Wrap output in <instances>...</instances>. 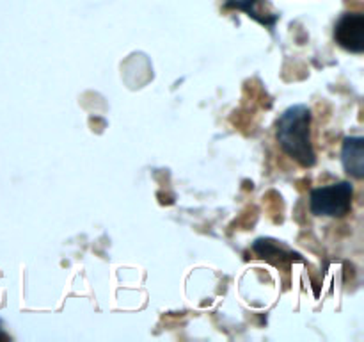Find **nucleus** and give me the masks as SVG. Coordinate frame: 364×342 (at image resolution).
<instances>
[{
  "label": "nucleus",
  "mask_w": 364,
  "mask_h": 342,
  "mask_svg": "<svg viewBox=\"0 0 364 342\" xmlns=\"http://www.w3.org/2000/svg\"><path fill=\"white\" fill-rule=\"evenodd\" d=\"M276 139L281 150L301 166L313 167L316 153L311 142V110L308 105H291L276 123Z\"/></svg>",
  "instance_id": "f257e3e1"
},
{
  "label": "nucleus",
  "mask_w": 364,
  "mask_h": 342,
  "mask_svg": "<svg viewBox=\"0 0 364 342\" xmlns=\"http://www.w3.org/2000/svg\"><path fill=\"white\" fill-rule=\"evenodd\" d=\"M354 187L350 182L343 180L338 184L323 185L313 189L309 195V210L315 216L345 217L352 210Z\"/></svg>",
  "instance_id": "f03ea898"
},
{
  "label": "nucleus",
  "mask_w": 364,
  "mask_h": 342,
  "mask_svg": "<svg viewBox=\"0 0 364 342\" xmlns=\"http://www.w3.org/2000/svg\"><path fill=\"white\" fill-rule=\"evenodd\" d=\"M334 41L352 53L364 52V14L345 13L334 25Z\"/></svg>",
  "instance_id": "7ed1b4c3"
},
{
  "label": "nucleus",
  "mask_w": 364,
  "mask_h": 342,
  "mask_svg": "<svg viewBox=\"0 0 364 342\" xmlns=\"http://www.w3.org/2000/svg\"><path fill=\"white\" fill-rule=\"evenodd\" d=\"M228 7L237 11H244L247 16L256 20L258 24L265 25V27L272 28L276 21L279 20V14L272 11L270 4L267 0H224Z\"/></svg>",
  "instance_id": "20e7f679"
},
{
  "label": "nucleus",
  "mask_w": 364,
  "mask_h": 342,
  "mask_svg": "<svg viewBox=\"0 0 364 342\" xmlns=\"http://www.w3.org/2000/svg\"><path fill=\"white\" fill-rule=\"evenodd\" d=\"M341 162L350 177L364 178V139L361 135L347 138L341 146Z\"/></svg>",
  "instance_id": "39448f33"
}]
</instances>
